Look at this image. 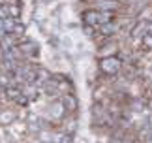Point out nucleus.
<instances>
[{
	"label": "nucleus",
	"mask_w": 152,
	"mask_h": 143,
	"mask_svg": "<svg viewBox=\"0 0 152 143\" xmlns=\"http://www.w3.org/2000/svg\"><path fill=\"white\" fill-rule=\"evenodd\" d=\"M143 43L147 45V47H152V34H145V38H143Z\"/></svg>",
	"instance_id": "obj_2"
},
{
	"label": "nucleus",
	"mask_w": 152,
	"mask_h": 143,
	"mask_svg": "<svg viewBox=\"0 0 152 143\" xmlns=\"http://www.w3.org/2000/svg\"><path fill=\"white\" fill-rule=\"evenodd\" d=\"M100 68H102V72H105V74L113 75V74H116V72L120 70V60L116 57H105L100 62Z\"/></svg>",
	"instance_id": "obj_1"
}]
</instances>
